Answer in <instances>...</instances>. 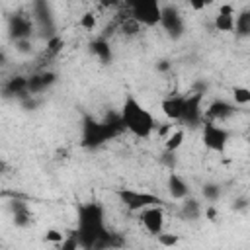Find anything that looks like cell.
Instances as JSON below:
<instances>
[{"instance_id":"7c38bea8","label":"cell","mask_w":250,"mask_h":250,"mask_svg":"<svg viewBox=\"0 0 250 250\" xmlns=\"http://www.w3.org/2000/svg\"><path fill=\"white\" fill-rule=\"evenodd\" d=\"M180 211H182V217L188 219V221H195V219H199V217L203 215V207H201V203H199L195 197L184 199Z\"/></svg>"},{"instance_id":"484cf974","label":"cell","mask_w":250,"mask_h":250,"mask_svg":"<svg viewBox=\"0 0 250 250\" xmlns=\"http://www.w3.org/2000/svg\"><path fill=\"white\" fill-rule=\"evenodd\" d=\"M170 61H158V64H156V70L158 72H166V70H170Z\"/></svg>"},{"instance_id":"9c48e42d","label":"cell","mask_w":250,"mask_h":250,"mask_svg":"<svg viewBox=\"0 0 250 250\" xmlns=\"http://www.w3.org/2000/svg\"><path fill=\"white\" fill-rule=\"evenodd\" d=\"M186 96H170V98H164L160 102V109H162V115L172 123V121H182V115H184V107H186Z\"/></svg>"},{"instance_id":"9a60e30c","label":"cell","mask_w":250,"mask_h":250,"mask_svg":"<svg viewBox=\"0 0 250 250\" xmlns=\"http://www.w3.org/2000/svg\"><path fill=\"white\" fill-rule=\"evenodd\" d=\"M213 29L221 31V33H234V16L217 14L213 18Z\"/></svg>"},{"instance_id":"7a4b0ae2","label":"cell","mask_w":250,"mask_h":250,"mask_svg":"<svg viewBox=\"0 0 250 250\" xmlns=\"http://www.w3.org/2000/svg\"><path fill=\"white\" fill-rule=\"evenodd\" d=\"M117 197L123 203V207L127 211H131V213H141V211H145L148 207L162 205V199L156 193H150V191H139V189L121 188V189H117Z\"/></svg>"},{"instance_id":"52a82bcc","label":"cell","mask_w":250,"mask_h":250,"mask_svg":"<svg viewBox=\"0 0 250 250\" xmlns=\"http://www.w3.org/2000/svg\"><path fill=\"white\" fill-rule=\"evenodd\" d=\"M238 107L227 100H213L207 107H205V121H213V123H223L227 119H230L232 115H236Z\"/></svg>"},{"instance_id":"6da1fadb","label":"cell","mask_w":250,"mask_h":250,"mask_svg":"<svg viewBox=\"0 0 250 250\" xmlns=\"http://www.w3.org/2000/svg\"><path fill=\"white\" fill-rule=\"evenodd\" d=\"M119 117H121L123 127L137 139H148L158 127L152 113L133 96L125 98L121 111H119Z\"/></svg>"},{"instance_id":"2e32d148","label":"cell","mask_w":250,"mask_h":250,"mask_svg":"<svg viewBox=\"0 0 250 250\" xmlns=\"http://www.w3.org/2000/svg\"><path fill=\"white\" fill-rule=\"evenodd\" d=\"M201 195H203V199L209 201V205H211V203L219 201V197H221V186L215 184V182H207V184L201 186Z\"/></svg>"},{"instance_id":"cb8c5ba5","label":"cell","mask_w":250,"mask_h":250,"mask_svg":"<svg viewBox=\"0 0 250 250\" xmlns=\"http://www.w3.org/2000/svg\"><path fill=\"white\" fill-rule=\"evenodd\" d=\"M217 14H223V16H236V8H234L232 4H221Z\"/></svg>"},{"instance_id":"5bb4252c","label":"cell","mask_w":250,"mask_h":250,"mask_svg":"<svg viewBox=\"0 0 250 250\" xmlns=\"http://www.w3.org/2000/svg\"><path fill=\"white\" fill-rule=\"evenodd\" d=\"M184 139H186V129L184 127H174V131L164 139L166 152H176L184 145Z\"/></svg>"},{"instance_id":"ac0fdd59","label":"cell","mask_w":250,"mask_h":250,"mask_svg":"<svg viewBox=\"0 0 250 250\" xmlns=\"http://www.w3.org/2000/svg\"><path fill=\"white\" fill-rule=\"evenodd\" d=\"M78 25L84 29V31H94L98 27V16L96 12H84L78 20Z\"/></svg>"},{"instance_id":"5b68a950","label":"cell","mask_w":250,"mask_h":250,"mask_svg":"<svg viewBox=\"0 0 250 250\" xmlns=\"http://www.w3.org/2000/svg\"><path fill=\"white\" fill-rule=\"evenodd\" d=\"M201 102H203V94L201 92L188 94L184 115H182L184 127H197V125L205 123V107H201Z\"/></svg>"},{"instance_id":"8fae6325","label":"cell","mask_w":250,"mask_h":250,"mask_svg":"<svg viewBox=\"0 0 250 250\" xmlns=\"http://www.w3.org/2000/svg\"><path fill=\"white\" fill-rule=\"evenodd\" d=\"M234 35L240 39L250 37V8H242L234 16Z\"/></svg>"},{"instance_id":"83f0119b","label":"cell","mask_w":250,"mask_h":250,"mask_svg":"<svg viewBox=\"0 0 250 250\" xmlns=\"http://www.w3.org/2000/svg\"><path fill=\"white\" fill-rule=\"evenodd\" d=\"M246 125H248V135H250V119H248V123H246Z\"/></svg>"},{"instance_id":"ba28073f","label":"cell","mask_w":250,"mask_h":250,"mask_svg":"<svg viewBox=\"0 0 250 250\" xmlns=\"http://www.w3.org/2000/svg\"><path fill=\"white\" fill-rule=\"evenodd\" d=\"M160 25L172 37H180L184 33V18L176 10V6H170V4L162 6V21H160Z\"/></svg>"},{"instance_id":"7402d4cb","label":"cell","mask_w":250,"mask_h":250,"mask_svg":"<svg viewBox=\"0 0 250 250\" xmlns=\"http://www.w3.org/2000/svg\"><path fill=\"white\" fill-rule=\"evenodd\" d=\"M78 248H80L78 238H76L74 234H68V236L64 238V242H62V244H59V248H57V250H78Z\"/></svg>"},{"instance_id":"4316f807","label":"cell","mask_w":250,"mask_h":250,"mask_svg":"<svg viewBox=\"0 0 250 250\" xmlns=\"http://www.w3.org/2000/svg\"><path fill=\"white\" fill-rule=\"evenodd\" d=\"M189 8L199 12V10H205V8H207V4H205V2H189Z\"/></svg>"},{"instance_id":"ffe728a7","label":"cell","mask_w":250,"mask_h":250,"mask_svg":"<svg viewBox=\"0 0 250 250\" xmlns=\"http://www.w3.org/2000/svg\"><path fill=\"white\" fill-rule=\"evenodd\" d=\"M156 242L162 246V248H174L178 242H180V234L176 232H160L156 236Z\"/></svg>"},{"instance_id":"603a6c76","label":"cell","mask_w":250,"mask_h":250,"mask_svg":"<svg viewBox=\"0 0 250 250\" xmlns=\"http://www.w3.org/2000/svg\"><path fill=\"white\" fill-rule=\"evenodd\" d=\"M16 51L18 53H31L33 51L31 39H20V41H16Z\"/></svg>"},{"instance_id":"4fadbf2b","label":"cell","mask_w":250,"mask_h":250,"mask_svg":"<svg viewBox=\"0 0 250 250\" xmlns=\"http://www.w3.org/2000/svg\"><path fill=\"white\" fill-rule=\"evenodd\" d=\"M92 53L94 57L100 61V62H111V47H109V41L104 39V37H98L96 41H92Z\"/></svg>"},{"instance_id":"30bf717a","label":"cell","mask_w":250,"mask_h":250,"mask_svg":"<svg viewBox=\"0 0 250 250\" xmlns=\"http://www.w3.org/2000/svg\"><path fill=\"white\" fill-rule=\"evenodd\" d=\"M168 193H170V199H174V201H184V199H188L189 197V186L186 184V180L180 176V174H170L168 176Z\"/></svg>"},{"instance_id":"3957f363","label":"cell","mask_w":250,"mask_h":250,"mask_svg":"<svg viewBox=\"0 0 250 250\" xmlns=\"http://www.w3.org/2000/svg\"><path fill=\"white\" fill-rule=\"evenodd\" d=\"M131 18H135L143 27H156L162 21V6L156 0H141L127 4Z\"/></svg>"},{"instance_id":"d6986e66","label":"cell","mask_w":250,"mask_h":250,"mask_svg":"<svg viewBox=\"0 0 250 250\" xmlns=\"http://www.w3.org/2000/svg\"><path fill=\"white\" fill-rule=\"evenodd\" d=\"M62 49V39L59 35H51L47 39V47H45V55L47 57H57Z\"/></svg>"},{"instance_id":"e0dca14e","label":"cell","mask_w":250,"mask_h":250,"mask_svg":"<svg viewBox=\"0 0 250 250\" xmlns=\"http://www.w3.org/2000/svg\"><path fill=\"white\" fill-rule=\"evenodd\" d=\"M230 96H232V102H234L236 107H242V105L250 104V88H246V86H234Z\"/></svg>"},{"instance_id":"277c9868","label":"cell","mask_w":250,"mask_h":250,"mask_svg":"<svg viewBox=\"0 0 250 250\" xmlns=\"http://www.w3.org/2000/svg\"><path fill=\"white\" fill-rule=\"evenodd\" d=\"M229 139H230V133L223 125L213 123V121H205L201 125V143L207 150L219 152V154L225 152V148L229 145Z\"/></svg>"},{"instance_id":"d4e9b609","label":"cell","mask_w":250,"mask_h":250,"mask_svg":"<svg viewBox=\"0 0 250 250\" xmlns=\"http://www.w3.org/2000/svg\"><path fill=\"white\" fill-rule=\"evenodd\" d=\"M203 215H205V219H209V221H215L217 219V207L211 203V205H207L205 209H203Z\"/></svg>"},{"instance_id":"8992f818","label":"cell","mask_w":250,"mask_h":250,"mask_svg":"<svg viewBox=\"0 0 250 250\" xmlns=\"http://www.w3.org/2000/svg\"><path fill=\"white\" fill-rule=\"evenodd\" d=\"M139 219H141V225L145 227V230L152 236H158L160 232H164V225H166V215H164V209L160 205H154V207H148L145 211L139 213Z\"/></svg>"},{"instance_id":"44dd1931","label":"cell","mask_w":250,"mask_h":250,"mask_svg":"<svg viewBox=\"0 0 250 250\" xmlns=\"http://www.w3.org/2000/svg\"><path fill=\"white\" fill-rule=\"evenodd\" d=\"M64 234L61 232V230H57V229H47L45 230V240L47 242H53V244H62L64 242Z\"/></svg>"}]
</instances>
